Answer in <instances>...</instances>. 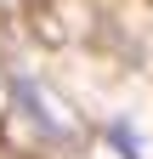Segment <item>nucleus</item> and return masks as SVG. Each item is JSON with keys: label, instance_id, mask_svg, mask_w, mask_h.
<instances>
[{"label": "nucleus", "instance_id": "2", "mask_svg": "<svg viewBox=\"0 0 153 159\" xmlns=\"http://www.w3.org/2000/svg\"><path fill=\"white\" fill-rule=\"evenodd\" d=\"M108 142H113V148H119L125 159H142V148H136V136H130V131H125V119H119V125H108Z\"/></svg>", "mask_w": 153, "mask_h": 159}, {"label": "nucleus", "instance_id": "1", "mask_svg": "<svg viewBox=\"0 0 153 159\" xmlns=\"http://www.w3.org/2000/svg\"><path fill=\"white\" fill-rule=\"evenodd\" d=\"M11 102L23 108V114L34 119V131H46L51 142H74V131H68V119L57 114V102H51V97H46L40 85H34L28 74H11Z\"/></svg>", "mask_w": 153, "mask_h": 159}]
</instances>
